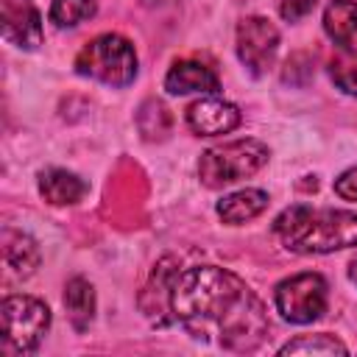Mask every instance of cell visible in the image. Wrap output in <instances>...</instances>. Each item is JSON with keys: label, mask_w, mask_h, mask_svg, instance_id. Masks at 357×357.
I'll use <instances>...</instances> for the list:
<instances>
[{"label": "cell", "mask_w": 357, "mask_h": 357, "mask_svg": "<svg viewBox=\"0 0 357 357\" xmlns=\"http://www.w3.org/2000/svg\"><path fill=\"white\" fill-rule=\"evenodd\" d=\"M329 75L337 89H343L346 95H357V59H343V56L332 59Z\"/></svg>", "instance_id": "d6986e66"}, {"label": "cell", "mask_w": 357, "mask_h": 357, "mask_svg": "<svg viewBox=\"0 0 357 357\" xmlns=\"http://www.w3.org/2000/svg\"><path fill=\"white\" fill-rule=\"evenodd\" d=\"M50 326V310L33 296H6L3 298V351L31 354L42 343Z\"/></svg>", "instance_id": "5b68a950"}, {"label": "cell", "mask_w": 357, "mask_h": 357, "mask_svg": "<svg viewBox=\"0 0 357 357\" xmlns=\"http://www.w3.org/2000/svg\"><path fill=\"white\" fill-rule=\"evenodd\" d=\"M181 273V265L176 257H162L139 296V307L142 312L148 315L151 324L156 326H167L176 321L173 315V287H176V279Z\"/></svg>", "instance_id": "ba28073f"}, {"label": "cell", "mask_w": 357, "mask_h": 357, "mask_svg": "<svg viewBox=\"0 0 357 357\" xmlns=\"http://www.w3.org/2000/svg\"><path fill=\"white\" fill-rule=\"evenodd\" d=\"M39 192L45 201L56 204V206H67V204H78L86 195V184L61 167H50L39 176Z\"/></svg>", "instance_id": "5bb4252c"}, {"label": "cell", "mask_w": 357, "mask_h": 357, "mask_svg": "<svg viewBox=\"0 0 357 357\" xmlns=\"http://www.w3.org/2000/svg\"><path fill=\"white\" fill-rule=\"evenodd\" d=\"M279 354H349V349L332 335H301L279 349Z\"/></svg>", "instance_id": "e0dca14e"}, {"label": "cell", "mask_w": 357, "mask_h": 357, "mask_svg": "<svg viewBox=\"0 0 357 357\" xmlns=\"http://www.w3.org/2000/svg\"><path fill=\"white\" fill-rule=\"evenodd\" d=\"M265 162H268V148L259 139H234L204 151L198 159V176L206 187L218 190L254 176Z\"/></svg>", "instance_id": "277c9868"}, {"label": "cell", "mask_w": 357, "mask_h": 357, "mask_svg": "<svg viewBox=\"0 0 357 357\" xmlns=\"http://www.w3.org/2000/svg\"><path fill=\"white\" fill-rule=\"evenodd\" d=\"M173 315L195 340L229 351L259 349L271 329L257 293L237 273L218 265H195L178 273Z\"/></svg>", "instance_id": "6da1fadb"}, {"label": "cell", "mask_w": 357, "mask_h": 357, "mask_svg": "<svg viewBox=\"0 0 357 357\" xmlns=\"http://www.w3.org/2000/svg\"><path fill=\"white\" fill-rule=\"evenodd\" d=\"M92 14H95L92 0H53L50 3V22H56L59 28H73L89 20Z\"/></svg>", "instance_id": "ac0fdd59"}, {"label": "cell", "mask_w": 357, "mask_h": 357, "mask_svg": "<svg viewBox=\"0 0 357 357\" xmlns=\"http://www.w3.org/2000/svg\"><path fill=\"white\" fill-rule=\"evenodd\" d=\"M64 310H67L70 324L78 332H84L92 324V318H95V290L84 276H73L64 284Z\"/></svg>", "instance_id": "2e32d148"}, {"label": "cell", "mask_w": 357, "mask_h": 357, "mask_svg": "<svg viewBox=\"0 0 357 357\" xmlns=\"http://www.w3.org/2000/svg\"><path fill=\"white\" fill-rule=\"evenodd\" d=\"M220 81L218 73L195 59L176 61L165 75V89L170 95H190V92H218Z\"/></svg>", "instance_id": "8fae6325"}, {"label": "cell", "mask_w": 357, "mask_h": 357, "mask_svg": "<svg viewBox=\"0 0 357 357\" xmlns=\"http://www.w3.org/2000/svg\"><path fill=\"white\" fill-rule=\"evenodd\" d=\"M0 22L3 36L25 50L42 45V20L31 0H0Z\"/></svg>", "instance_id": "9c48e42d"}, {"label": "cell", "mask_w": 357, "mask_h": 357, "mask_svg": "<svg viewBox=\"0 0 357 357\" xmlns=\"http://www.w3.org/2000/svg\"><path fill=\"white\" fill-rule=\"evenodd\" d=\"M268 206V195L262 190H237L231 195H223L218 201V215L229 226H240L257 215H262Z\"/></svg>", "instance_id": "9a60e30c"}, {"label": "cell", "mask_w": 357, "mask_h": 357, "mask_svg": "<svg viewBox=\"0 0 357 357\" xmlns=\"http://www.w3.org/2000/svg\"><path fill=\"white\" fill-rule=\"evenodd\" d=\"M279 50V31L265 17H245L237 25V56L248 73L262 75Z\"/></svg>", "instance_id": "52a82bcc"}, {"label": "cell", "mask_w": 357, "mask_h": 357, "mask_svg": "<svg viewBox=\"0 0 357 357\" xmlns=\"http://www.w3.org/2000/svg\"><path fill=\"white\" fill-rule=\"evenodd\" d=\"M324 31L343 53L357 59V3L354 0H332L324 11Z\"/></svg>", "instance_id": "7c38bea8"}, {"label": "cell", "mask_w": 357, "mask_h": 357, "mask_svg": "<svg viewBox=\"0 0 357 357\" xmlns=\"http://www.w3.org/2000/svg\"><path fill=\"white\" fill-rule=\"evenodd\" d=\"M335 192L343 201H357V167H349L335 178Z\"/></svg>", "instance_id": "ffe728a7"}, {"label": "cell", "mask_w": 357, "mask_h": 357, "mask_svg": "<svg viewBox=\"0 0 357 357\" xmlns=\"http://www.w3.org/2000/svg\"><path fill=\"white\" fill-rule=\"evenodd\" d=\"M273 231L293 254H329L357 245V212L310 209L298 204L273 220Z\"/></svg>", "instance_id": "7a4b0ae2"}, {"label": "cell", "mask_w": 357, "mask_h": 357, "mask_svg": "<svg viewBox=\"0 0 357 357\" xmlns=\"http://www.w3.org/2000/svg\"><path fill=\"white\" fill-rule=\"evenodd\" d=\"M315 8V0H282V17L287 20V22H296V20H301V17H307L310 11Z\"/></svg>", "instance_id": "44dd1931"}, {"label": "cell", "mask_w": 357, "mask_h": 357, "mask_svg": "<svg viewBox=\"0 0 357 357\" xmlns=\"http://www.w3.org/2000/svg\"><path fill=\"white\" fill-rule=\"evenodd\" d=\"M3 259L14 276L25 279L39 268L42 254H39V245L33 237L14 231V229H3Z\"/></svg>", "instance_id": "4fadbf2b"}, {"label": "cell", "mask_w": 357, "mask_h": 357, "mask_svg": "<svg viewBox=\"0 0 357 357\" xmlns=\"http://www.w3.org/2000/svg\"><path fill=\"white\" fill-rule=\"evenodd\" d=\"M75 73L106 86H128L137 78L134 45L120 33H100L75 56Z\"/></svg>", "instance_id": "3957f363"}, {"label": "cell", "mask_w": 357, "mask_h": 357, "mask_svg": "<svg viewBox=\"0 0 357 357\" xmlns=\"http://www.w3.org/2000/svg\"><path fill=\"white\" fill-rule=\"evenodd\" d=\"M187 126L198 137L229 134L240 126V112L234 103H226L218 98H201L187 109Z\"/></svg>", "instance_id": "30bf717a"}, {"label": "cell", "mask_w": 357, "mask_h": 357, "mask_svg": "<svg viewBox=\"0 0 357 357\" xmlns=\"http://www.w3.org/2000/svg\"><path fill=\"white\" fill-rule=\"evenodd\" d=\"M349 279L357 284V259H351V265H349Z\"/></svg>", "instance_id": "7402d4cb"}, {"label": "cell", "mask_w": 357, "mask_h": 357, "mask_svg": "<svg viewBox=\"0 0 357 357\" xmlns=\"http://www.w3.org/2000/svg\"><path fill=\"white\" fill-rule=\"evenodd\" d=\"M145 3H170V0H145Z\"/></svg>", "instance_id": "603a6c76"}, {"label": "cell", "mask_w": 357, "mask_h": 357, "mask_svg": "<svg viewBox=\"0 0 357 357\" xmlns=\"http://www.w3.org/2000/svg\"><path fill=\"white\" fill-rule=\"evenodd\" d=\"M276 310L290 324H312L326 312V282L321 273H296L276 284Z\"/></svg>", "instance_id": "8992f818"}]
</instances>
